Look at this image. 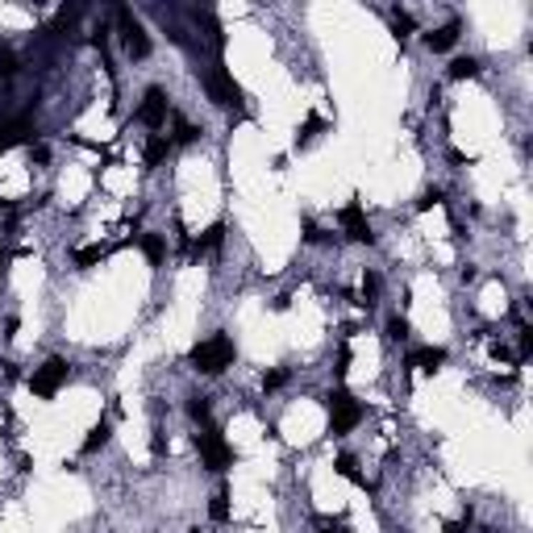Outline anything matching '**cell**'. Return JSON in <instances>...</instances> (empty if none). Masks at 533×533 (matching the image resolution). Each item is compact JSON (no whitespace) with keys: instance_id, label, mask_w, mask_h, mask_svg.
I'll return each mask as SVG.
<instances>
[{"instance_id":"6da1fadb","label":"cell","mask_w":533,"mask_h":533,"mask_svg":"<svg viewBox=\"0 0 533 533\" xmlns=\"http://www.w3.org/2000/svg\"><path fill=\"white\" fill-rule=\"evenodd\" d=\"M188 363H192V371H200V375H221L225 367L234 363V342L225 338V334H213V338L196 342Z\"/></svg>"},{"instance_id":"7a4b0ae2","label":"cell","mask_w":533,"mask_h":533,"mask_svg":"<svg viewBox=\"0 0 533 533\" xmlns=\"http://www.w3.org/2000/svg\"><path fill=\"white\" fill-rule=\"evenodd\" d=\"M325 409H329V434H350V429H354V425H359V421H363L367 412H363V404H359V400H354V396H350V392H329V396H325Z\"/></svg>"},{"instance_id":"3957f363","label":"cell","mask_w":533,"mask_h":533,"mask_svg":"<svg viewBox=\"0 0 533 533\" xmlns=\"http://www.w3.org/2000/svg\"><path fill=\"white\" fill-rule=\"evenodd\" d=\"M196 450H200V462H204L209 471H229V467H234V450H229V442L221 437V429H213V425H204V429L196 434Z\"/></svg>"},{"instance_id":"277c9868","label":"cell","mask_w":533,"mask_h":533,"mask_svg":"<svg viewBox=\"0 0 533 533\" xmlns=\"http://www.w3.org/2000/svg\"><path fill=\"white\" fill-rule=\"evenodd\" d=\"M67 375H71V363H67V359H46L42 367H34V375H29V388H34V396L50 400L54 392L67 384Z\"/></svg>"},{"instance_id":"5b68a950","label":"cell","mask_w":533,"mask_h":533,"mask_svg":"<svg viewBox=\"0 0 533 533\" xmlns=\"http://www.w3.org/2000/svg\"><path fill=\"white\" fill-rule=\"evenodd\" d=\"M204 92H209V100H213V104H221V109H234V104L242 100V88H238V79L225 71L221 63L204 71Z\"/></svg>"},{"instance_id":"8992f818","label":"cell","mask_w":533,"mask_h":533,"mask_svg":"<svg viewBox=\"0 0 533 533\" xmlns=\"http://www.w3.org/2000/svg\"><path fill=\"white\" fill-rule=\"evenodd\" d=\"M117 25H121V42H125V54L129 59H150V38H146L142 21L129 13V9H117Z\"/></svg>"},{"instance_id":"52a82bcc","label":"cell","mask_w":533,"mask_h":533,"mask_svg":"<svg viewBox=\"0 0 533 533\" xmlns=\"http://www.w3.org/2000/svg\"><path fill=\"white\" fill-rule=\"evenodd\" d=\"M167 113H171L167 92H163V88H146L142 104H138V121H142L146 129H163V125H167Z\"/></svg>"},{"instance_id":"ba28073f","label":"cell","mask_w":533,"mask_h":533,"mask_svg":"<svg viewBox=\"0 0 533 533\" xmlns=\"http://www.w3.org/2000/svg\"><path fill=\"white\" fill-rule=\"evenodd\" d=\"M342 229H346V238L350 242H363V246H371L375 242V234H371V221H367V213H363V204L359 200H350L346 209H342Z\"/></svg>"},{"instance_id":"9c48e42d","label":"cell","mask_w":533,"mask_h":533,"mask_svg":"<svg viewBox=\"0 0 533 533\" xmlns=\"http://www.w3.org/2000/svg\"><path fill=\"white\" fill-rule=\"evenodd\" d=\"M21 142H34V125L29 117H0V150H13Z\"/></svg>"},{"instance_id":"30bf717a","label":"cell","mask_w":533,"mask_h":533,"mask_svg":"<svg viewBox=\"0 0 533 533\" xmlns=\"http://www.w3.org/2000/svg\"><path fill=\"white\" fill-rule=\"evenodd\" d=\"M446 363V350L442 346H421V350H412L409 363L404 367H421V371H437V367Z\"/></svg>"},{"instance_id":"8fae6325","label":"cell","mask_w":533,"mask_h":533,"mask_svg":"<svg viewBox=\"0 0 533 533\" xmlns=\"http://www.w3.org/2000/svg\"><path fill=\"white\" fill-rule=\"evenodd\" d=\"M454 42H459V21H446V25H437V29L425 34V46L429 50H450Z\"/></svg>"},{"instance_id":"7c38bea8","label":"cell","mask_w":533,"mask_h":533,"mask_svg":"<svg viewBox=\"0 0 533 533\" xmlns=\"http://www.w3.org/2000/svg\"><path fill=\"white\" fill-rule=\"evenodd\" d=\"M138 246H142V254L150 259V266H163V259H167V238H163V234H142Z\"/></svg>"},{"instance_id":"4fadbf2b","label":"cell","mask_w":533,"mask_h":533,"mask_svg":"<svg viewBox=\"0 0 533 533\" xmlns=\"http://www.w3.org/2000/svg\"><path fill=\"white\" fill-rule=\"evenodd\" d=\"M167 154H171V138H167V134H154V138L146 142V154H142V159H146V167L154 171L163 159H167Z\"/></svg>"},{"instance_id":"5bb4252c","label":"cell","mask_w":533,"mask_h":533,"mask_svg":"<svg viewBox=\"0 0 533 533\" xmlns=\"http://www.w3.org/2000/svg\"><path fill=\"white\" fill-rule=\"evenodd\" d=\"M109 437H113V425H109V421H96V425L88 429V437H84V454H96V450H104V446H109Z\"/></svg>"},{"instance_id":"9a60e30c","label":"cell","mask_w":533,"mask_h":533,"mask_svg":"<svg viewBox=\"0 0 533 533\" xmlns=\"http://www.w3.org/2000/svg\"><path fill=\"white\" fill-rule=\"evenodd\" d=\"M475 75H479V59L475 54H459L450 63V79H475Z\"/></svg>"},{"instance_id":"2e32d148","label":"cell","mask_w":533,"mask_h":533,"mask_svg":"<svg viewBox=\"0 0 533 533\" xmlns=\"http://www.w3.org/2000/svg\"><path fill=\"white\" fill-rule=\"evenodd\" d=\"M188 417H192L196 425H209V417H213V400H209V396H188Z\"/></svg>"},{"instance_id":"e0dca14e","label":"cell","mask_w":533,"mask_h":533,"mask_svg":"<svg viewBox=\"0 0 533 533\" xmlns=\"http://www.w3.org/2000/svg\"><path fill=\"white\" fill-rule=\"evenodd\" d=\"M200 134H204L200 125L184 121V117H175V138H171V146H192L196 138H200Z\"/></svg>"},{"instance_id":"ac0fdd59","label":"cell","mask_w":533,"mask_h":533,"mask_svg":"<svg viewBox=\"0 0 533 533\" xmlns=\"http://www.w3.org/2000/svg\"><path fill=\"white\" fill-rule=\"evenodd\" d=\"M17 71H21V59H17V50H13V46H0V84H9Z\"/></svg>"},{"instance_id":"d6986e66","label":"cell","mask_w":533,"mask_h":533,"mask_svg":"<svg viewBox=\"0 0 533 533\" xmlns=\"http://www.w3.org/2000/svg\"><path fill=\"white\" fill-rule=\"evenodd\" d=\"M334 471H338L342 479H350V484H363V475H359V459H354V454H338V459H334Z\"/></svg>"},{"instance_id":"ffe728a7","label":"cell","mask_w":533,"mask_h":533,"mask_svg":"<svg viewBox=\"0 0 533 533\" xmlns=\"http://www.w3.org/2000/svg\"><path fill=\"white\" fill-rule=\"evenodd\" d=\"M225 242V225H209V229H204V238H200V242H196V254H200V250H217V246Z\"/></svg>"},{"instance_id":"44dd1931","label":"cell","mask_w":533,"mask_h":533,"mask_svg":"<svg viewBox=\"0 0 533 533\" xmlns=\"http://www.w3.org/2000/svg\"><path fill=\"white\" fill-rule=\"evenodd\" d=\"M104 254H109L104 246H84V250H75V254H71V263L75 266H92V263H100Z\"/></svg>"},{"instance_id":"7402d4cb","label":"cell","mask_w":533,"mask_h":533,"mask_svg":"<svg viewBox=\"0 0 533 533\" xmlns=\"http://www.w3.org/2000/svg\"><path fill=\"white\" fill-rule=\"evenodd\" d=\"M392 29H396V38H409L412 29H417L412 13H404V9H392Z\"/></svg>"},{"instance_id":"603a6c76","label":"cell","mask_w":533,"mask_h":533,"mask_svg":"<svg viewBox=\"0 0 533 533\" xmlns=\"http://www.w3.org/2000/svg\"><path fill=\"white\" fill-rule=\"evenodd\" d=\"M379 300V275L375 271H363V300L359 304H375Z\"/></svg>"},{"instance_id":"cb8c5ba5","label":"cell","mask_w":533,"mask_h":533,"mask_svg":"<svg viewBox=\"0 0 533 533\" xmlns=\"http://www.w3.org/2000/svg\"><path fill=\"white\" fill-rule=\"evenodd\" d=\"M209 517L213 521H229V492L221 487L217 496H213V504H209Z\"/></svg>"},{"instance_id":"d4e9b609","label":"cell","mask_w":533,"mask_h":533,"mask_svg":"<svg viewBox=\"0 0 533 533\" xmlns=\"http://www.w3.org/2000/svg\"><path fill=\"white\" fill-rule=\"evenodd\" d=\"M409 338V321L396 313V317H388V342H404Z\"/></svg>"},{"instance_id":"484cf974","label":"cell","mask_w":533,"mask_h":533,"mask_svg":"<svg viewBox=\"0 0 533 533\" xmlns=\"http://www.w3.org/2000/svg\"><path fill=\"white\" fill-rule=\"evenodd\" d=\"M437 204H442V188H425L421 200H417V213H429V209H437Z\"/></svg>"},{"instance_id":"4316f807","label":"cell","mask_w":533,"mask_h":533,"mask_svg":"<svg viewBox=\"0 0 533 533\" xmlns=\"http://www.w3.org/2000/svg\"><path fill=\"white\" fill-rule=\"evenodd\" d=\"M284 384H288V371H266V375H263V388H266V392L284 388Z\"/></svg>"},{"instance_id":"83f0119b","label":"cell","mask_w":533,"mask_h":533,"mask_svg":"<svg viewBox=\"0 0 533 533\" xmlns=\"http://www.w3.org/2000/svg\"><path fill=\"white\" fill-rule=\"evenodd\" d=\"M304 238L313 246H321V242H329V234H321V225H313V221H304Z\"/></svg>"},{"instance_id":"f1b7e54d","label":"cell","mask_w":533,"mask_h":533,"mask_svg":"<svg viewBox=\"0 0 533 533\" xmlns=\"http://www.w3.org/2000/svg\"><path fill=\"white\" fill-rule=\"evenodd\" d=\"M317 129H321V117H309V121H304V129L296 134V142H309V138H317Z\"/></svg>"},{"instance_id":"f546056e","label":"cell","mask_w":533,"mask_h":533,"mask_svg":"<svg viewBox=\"0 0 533 533\" xmlns=\"http://www.w3.org/2000/svg\"><path fill=\"white\" fill-rule=\"evenodd\" d=\"M529 354H533V329L521 325V359H529Z\"/></svg>"},{"instance_id":"4dcf8cb0","label":"cell","mask_w":533,"mask_h":533,"mask_svg":"<svg viewBox=\"0 0 533 533\" xmlns=\"http://www.w3.org/2000/svg\"><path fill=\"white\" fill-rule=\"evenodd\" d=\"M350 371V346H342L338 350V367H334V375H346Z\"/></svg>"},{"instance_id":"1f68e13d","label":"cell","mask_w":533,"mask_h":533,"mask_svg":"<svg viewBox=\"0 0 533 533\" xmlns=\"http://www.w3.org/2000/svg\"><path fill=\"white\" fill-rule=\"evenodd\" d=\"M467 525H471V509L462 512V521H446V533H467Z\"/></svg>"},{"instance_id":"d6a6232c","label":"cell","mask_w":533,"mask_h":533,"mask_svg":"<svg viewBox=\"0 0 533 533\" xmlns=\"http://www.w3.org/2000/svg\"><path fill=\"white\" fill-rule=\"evenodd\" d=\"M150 450H154V454H163V450H167V442H163V429H154V437H150Z\"/></svg>"},{"instance_id":"836d02e7","label":"cell","mask_w":533,"mask_h":533,"mask_svg":"<svg viewBox=\"0 0 533 533\" xmlns=\"http://www.w3.org/2000/svg\"><path fill=\"white\" fill-rule=\"evenodd\" d=\"M4 213H13V204H9V200H0V217H4Z\"/></svg>"},{"instance_id":"e575fe53","label":"cell","mask_w":533,"mask_h":533,"mask_svg":"<svg viewBox=\"0 0 533 533\" xmlns=\"http://www.w3.org/2000/svg\"><path fill=\"white\" fill-rule=\"evenodd\" d=\"M0 275H4V250H0Z\"/></svg>"},{"instance_id":"d590c367","label":"cell","mask_w":533,"mask_h":533,"mask_svg":"<svg viewBox=\"0 0 533 533\" xmlns=\"http://www.w3.org/2000/svg\"><path fill=\"white\" fill-rule=\"evenodd\" d=\"M321 533H334V529H321Z\"/></svg>"}]
</instances>
